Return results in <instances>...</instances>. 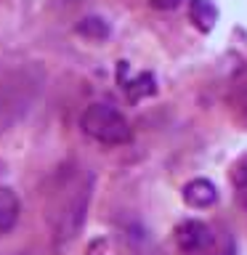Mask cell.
Segmentation results:
<instances>
[{"label": "cell", "instance_id": "obj_7", "mask_svg": "<svg viewBox=\"0 0 247 255\" xmlns=\"http://www.w3.org/2000/svg\"><path fill=\"white\" fill-rule=\"evenodd\" d=\"M120 83H123V88H125V93L130 96L133 101H138V99H143V96H151L157 91V85H154V77L149 75V72H143V75H138V77H133V80H125V77H120Z\"/></svg>", "mask_w": 247, "mask_h": 255}, {"label": "cell", "instance_id": "obj_3", "mask_svg": "<svg viewBox=\"0 0 247 255\" xmlns=\"http://www.w3.org/2000/svg\"><path fill=\"white\" fill-rule=\"evenodd\" d=\"M175 242L186 255H199L213 247V231L207 223L202 221H183L178 229H175Z\"/></svg>", "mask_w": 247, "mask_h": 255}, {"label": "cell", "instance_id": "obj_4", "mask_svg": "<svg viewBox=\"0 0 247 255\" xmlns=\"http://www.w3.org/2000/svg\"><path fill=\"white\" fill-rule=\"evenodd\" d=\"M183 202L194 210H205V207H213L215 199H218V189H215L213 181L207 178H191L186 186H183Z\"/></svg>", "mask_w": 247, "mask_h": 255}, {"label": "cell", "instance_id": "obj_2", "mask_svg": "<svg viewBox=\"0 0 247 255\" xmlns=\"http://www.w3.org/2000/svg\"><path fill=\"white\" fill-rule=\"evenodd\" d=\"M91 205V183H80V186L69 194L64 210L59 213V223H56V237L59 242H72L85 223V213Z\"/></svg>", "mask_w": 247, "mask_h": 255}, {"label": "cell", "instance_id": "obj_1", "mask_svg": "<svg viewBox=\"0 0 247 255\" xmlns=\"http://www.w3.org/2000/svg\"><path fill=\"white\" fill-rule=\"evenodd\" d=\"M80 128L85 130V135H91L93 141L107 143V146H123L130 143L133 138V128L125 120V115L109 104H93L83 112L80 117Z\"/></svg>", "mask_w": 247, "mask_h": 255}, {"label": "cell", "instance_id": "obj_9", "mask_svg": "<svg viewBox=\"0 0 247 255\" xmlns=\"http://www.w3.org/2000/svg\"><path fill=\"white\" fill-rule=\"evenodd\" d=\"M178 5H181V0H151V8H157V11H173Z\"/></svg>", "mask_w": 247, "mask_h": 255}, {"label": "cell", "instance_id": "obj_5", "mask_svg": "<svg viewBox=\"0 0 247 255\" xmlns=\"http://www.w3.org/2000/svg\"><path fill=\"white\" fill-rule=\"evenodd\" d=\"M19 213H21V205H19L16 191L8 186H0V234H8L16 226Z\"/></svg>", "mask_w": 247, "mask_h": 255}, {"label": "cell", "instance_id": "obj_8", "mask_svg": "<svg viewBox=\"0 0 247 255\" xmlns=\"http://www.w3.org/2000/svg\"><path fill=\"white\" fill-rule=\"evenodd\" d=\"M77 32L83 37H91V40H107L112 29L101 16H85V19L77 24Z\"/></svg>", "mask_w": 247, "mask_h": 255}, {"label": "cell", "instance_id": "obj_10", "mask_svg": "<svg viewBox=\"0 0 247 255\" xmlns=\"http://www.w3.org/2000/svg\"><path fill=\"white\" fill-rule=\"evenodd\" d=\"M245 207H247V199H245Z\"/></svg>", "mask_w": 247, "mask_h": 255}, {"label": "cell", "instance_id": "obj_6", "mask_svg": "<svg viewBox=\"0 0 247 255\" xmlns=\"http://www.w3.org/2000/svg\"><path fill=\"white\" fill-rule=\"evenodd\" d=\"M189 19L194 21L197 29L210 32L218 21V8H215L213 0H191L189 3Z\"/></svg>", "mask_w": 247, "mask_h": 255}]
</instances>
